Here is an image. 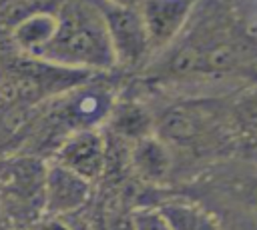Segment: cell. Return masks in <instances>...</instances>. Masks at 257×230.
Wrapping results in <instances>:
<instances>
[{
    "label": "cell",
    "mask_w": 257,
    "mask_h": 230,
    "mask_svg": "<svg viewBox=\"0 0 257 230\" xmlns=\"http://www.w3.org/2000/svg\"><path fill=\"white\" fill-rule=\"evenodd\" d=\"M239 196L243 200V204L257 214V176L247 178L239 184Z\"/></svg>",
    "instance_id": "obj_12"
},
{
    "label": "cell",
    "mask_w": 257,
    "mask_h": 230,
    "mask_svg": "<svg viewBox=\"0 0 257 230\" xmlns=\"http://www.w3.org/2000/svg\"><path fill=\"white\" fill-rule=\"evenodd\" d=\"M30 230H74L70 226V222L64 218V216H40L32 226Z\"/></svg>",
    "instance_id": "obj_13"
},
{
    "label": "cell",
    "mask_w": 257,
    "mask_h": 230,
    "mask_svg": "<svg viewBox=\"0 0 257 230\" xmlns=\"http://www.w3.org/2000/svg\"><path fill=\"white\" fill-rule=\"evenodd\" d=\"M155 210L169 230H227L211 210L193 200L169 198L157 204Z\"/></svg>",
    "instance_id": "obj_8"
},
{
    "label": "cell",
    "mask_w": 257,
    "mask_h": 230,
    "mask_svg": "<svg viewBox=\"0 0 257 230\" xmlns=\"http://www.w3.org/2000/svg\"><path fill=\"white\" fill-rule=\"evenodd\" d=\"M199 0H143L139 6L151 52L169 48L187 22L191 20Z\"/></svg>",
    "instance_id": "obj_5"
},
{
    "label": "cell",
    "mask_w": 257,
    "mask_h": 230,
    "mask_svg": "<svg viewBox=\"0 0 257 230\" xmlns=\"http://www.w3.org/2000/svg\"><path fill=\"white\" fill-rule=\"evenodd\" d=\"M56 30H58V14L38 10V12H32V14L24 16L14 26L12 38H14L16 46L22 52L40 58V54L52 42Z\"/></svg>",
    "instance_id": "obj_9"
},
{
    "label": "cell",
    "mask_w": 257,
    "mask_h": 230,
    "mask_svg": "<svg viewBox=\"0 0 257 230\" xmlns=\"http://www.w3.org/2000/svg\"><path fill=\"white\" fill-rule=\"evenodd\" d=\"M128 158H131L133 172L147 184L165 182L175 164L173 150L157 134H151L139 142H133Z\"/></svg>",
    "instance_id": "obj_7"
},
{
    "label": "cell",
    "mask_w": 257,
    "mask_h": 230,
    "mask_svg": "<svg viewBox=\"0 0 257 230\" xmlns=\"http://www.w3.org/2000/svg\"><path fill=\"white\" fill-rule=\"evenodd\" d=\"M108 126L112 134L126 140L128 144L155 134V120L151 112L143 104L133 102V100L112 106L108 114Z\"/></svg>",
    "instance_id": "obj_10"
},
{
    "label": "cell",
    "mask_w": 257,
    "mask_h": 230,
    "mask_svg": "<svg viewBox=\"0 0 257 230\" xmlns=\"http://www.w3.org/2000/svg\"><path fill=\"white\" fill-rule=\"evenodd\" d=\"M46 164L38 158H12L0 164V210L6 220L32 226L44 216Z\"/></svg>",
    "instance_id": "obj_2"
},
{
    "label": "cell",
    "mask_w": 257,
    "mask_h": 230,
    "mask_svg": "<svg viewBox=\"0 0 257 230\" xmlns=\"http://www.w3.org/2000/svg\"><path fill=\"white\" fill-rule=\"evenodd\" d=\"M54 162L94 182L106 166V140L96 128H78L58 144Z\"/></svg>",
    "instance_id": "obj_4"
},
{
    "label": "cell",
    "mask_w": 257,
    "mask_h": 230,
    "mask_svg": "<svg viewBox=\"0 0 257 230\" xmlns=\"http://www.w3.org/2000/svg\"><path fill=\"white\" fill-rule=\"evenodd\" d=\"M40 58L68 66L108 70L114 66L112 48L98 12L88 2H70L58 12V30Z\"/></svg>",
    "instance_id": "obj_1"
},
{
    "label": "cell",
    "mask_w": 257,
    "mask_h": 230,
    "mask_svg": "<svg viewBox=\"0 0 257 230\" xmlns=\"http://www.w3.org/2000/svg\"><path fill=\"white\" fill-rule=\"evenodd\" d=\"M96 6L112 48L114 62L122 66H135L143 62L145 56L151 52V44L147 38L141 10L114 6L104 0H98Z\"/></svg>",
    "instance_id": "obj_3"
},
{
    "label": "cell",
    "mask_w": 257,
    "mask_h": 230,
    "mask_svg": "<svg viewBox=\"0 0 257 230\" xmlns=\"http://www.w3.org/2000/svg\"><path fill=\"white\" fill-rule=\"evenodd\" d=\"M92 194V182L70 172L58 162L46 164L44 180V214L48 216H70L78 212Z\"/></svg>",
    "instance_id": "obj_6"
},
{
    "label": "cell",
    "mask_w": 257,
    "mask_h": 230,
    "mask_svg": "<svg viewBox=\"0 0 257 230\" xmlns=\"http://www.w3.org/2000/svg\"><path fill=\"white\" fill-rule=\"evenodd\" d=\"M104 2L114 6H124V8H139L143 4V0H104Z\"/></svg>",
    "instance_id": "obj_14"
},
{
    "label": "cell",
    "mask_w": 257,
    "mask_h": 230,
    "mask_svg": "<svg viewBox=\"0 0 257 230\" xmlns=\"http://www.w3.org/2000/svg\"><path fill=\"white\" fill-rule=\"evenodd\" d=\"M133 230H169V228L163 222V218L157 214V210L151 208V210H143L135 216Z\"/></svg>",
    "instance_id": "obj_11"
}]
</instances>
